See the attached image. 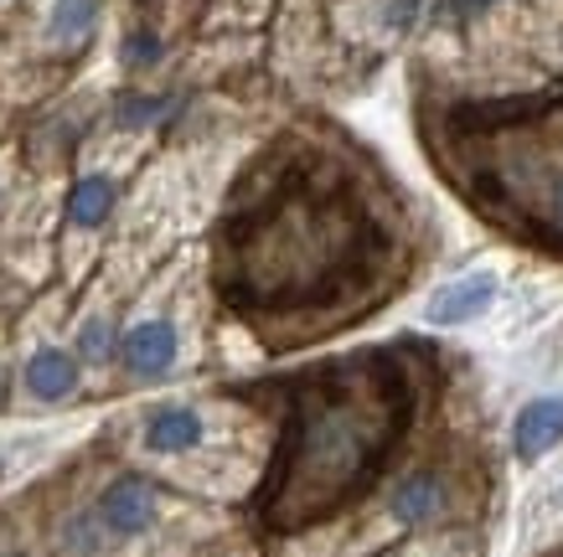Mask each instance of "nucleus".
Returning a JSON list of instances; mask_svg holds the SVG:
<instances>
[{
    "instance_id": "a211bd4d",
    "label": "nucleus",
    "mask_w": 563,
    "mask_h": 557,
    "mask_svg": "<svg viewBox=\"0 0 563 557\" xmlns=\"http://www.w3.org/2000/svg\"><path fill=\"white\" fill-rule=\"evenodd\" d=\"M11 5H16V0H0V11H11Z\"/></svg>"
},
{
    "instance_id": "20e7f679",
    "label": "nucleus",
    "mask_w": 563,
    "mask_h": 557,
    "mask_svg": "<svg viewBox=\"0 0 563 557\" xmlns=\"http://www.w3.org/2000/svg\"><path fill=\"white\" fill-rule=\"evenodd\" d=\"M243 408V398H155L140 403L130 419V444L145 465H191L228 449H243V428L233 423V413Z\"/></svg>"
},
{
    "instance_id": "9d476101",
    "label": "nucleus",
    "mask_w": 563,
    "mask_h": 557,
    "mask_svg": "<svg viewBox=\"0 0 563 557\" xmlns=\"http://www.w3.org/2000/svg\"><path fill=\"white\" fill-rule=\"evenodd\" d=\"M444 506H450V486H444V475H434V470H409L388 486V516L398 526L440 522Z\"/></svg>"
},
{
    "instance_id": "f03ea898",
    "label": "nucleus",
    "mask_w": 563,
    "mask_h": 557,
    "mask_svg": "<svg viewBox=\"0 0 563 557\" xmlns=\"http://www.w3.org/2000/svg\"><path fill=\"white\" fill-rule=\"evenodd\" d=\"M254 392L269 413L254 511L279 537L310 532L362 501L413 423V377L393 346L316 356Z\"/></svg>"
},
{
    "instance_id": "f3484780",
    "label": "nucleus",
    "mask_w": 563,
    "mask_h": 557,
    "mask_svg": "<svg viewBox=\"0 0 563 557\" xmlns=\"http://www.w3.org/2000/svg\"><path fill=\"white\" fill-rule=\"evenodd\" d=\"M0 413H11V341L0 336Z\"/></svg>"
},
{
    "instance_id": "ddd939ff",
    "label": "nucleus",
    "mask_w": 563,
    "mask_h": 557,
    "mask_svg": "<svg viewBox=\"0 0 563 557\" xmlns=\"http://www.w3.org/2000/svg\"><path fill=\"white\" fill-rule=\"evenodd\" d=\"M57 547H63V557H103V553H114V542H109V532L99 526V516H93L88 501L63 516V526H57Z\"/></svg>"
},
{
    "instance_id": "2eb2a0df",
    "label": "nucleus",
    "mask_w": 563,
    "mask_h": 557,
    "mask_svg": "<svg viewBox=\"0 0 563 557\" xmlns=\"http://www.w3.org/2000/svg\"><path fill=\"white\" fill-rule=\"evenodd\" d=\"M543 212H548V227L563 237V170H553L543 186Z\"/></svg>"
},
{
    "instance_id": "7ed1b4c3",
    "label": "nucleus",
    "mask_w": 563,
    "mask_h": 557,
    "mask_svg": "<svg viewBox=\"0 0 563 557\" xmlns=\"http://www.w3.org/2000/svg\"><path fill=\"white\" fill-rule=\"evenodd\" d=\"M191 367V300L187 279L176 269H161V285L145 300H130L114 346V382L130 392L172 388Z\"/></svg>"
},
{
    "instance_id": "6e6552de",
    "label": "nucleus",
    "mask_w": 563,
    "mask_h": 557,
    "mask_svg": "<svg viewBox=\"0 0 563 557\" xmlns=\"http://www.w3.org/2000/svg\"><path fill=\"white\" fill-rule=\"evenodd\" d=\"M103 16H109V0H42L36 5V52L42 57H84L103 32Z\"/></svg>"
},
{
    "instance_id": "9b49d317",
    "label": "nucleus",
    "mask_w": 563,
    "mask_h": 557,
    "mask_svg": "<svg viewBox=\"0 0 563 557\" xmlns=\"http://www.w3.org/2000/svg\"><path fill=\"white\" fill-rule=\"evenodd\" d=\"M563 444V392H543V398H532V403L517 408L512 419V455L517 459H543L548 449H559Z\"/></svg>"
},
{
    "instance_id": "f257e3e1",
    "label": "nucleus",
    "mask_w": 563,
    "mask_h": 557,
    "mask_svg": "<svg viewBox=\"0 0 563 557\" xmlns=\"http://www.w3.org/2000/svg\"><path fill=\"white\" fill-rule=\"evenodd\" d=\"M207 294L258 352L342 336L398 279V222L367 155L290 124L249 155L202 248Z\"/></svg>"
},
{
    "instance_id": "1a4fd4ad",
    "label": "nucleus",
    "mask_w": 563,
    "mask_h": 557,
    "mask_svg": "<svg viewBox=\"0 0 563 557\" xmlns=\"http://www.w3.org/2000/svg\"><path fill=\"white\" fill-rule=\"evenodd\" d=\"M496 294H501L496 274H486V269L461 274V279H450V285H440L429 294V321L434 325H471L492 310Z\"/></svg>"
},
{
    "instance_id": "39448f33",
    "label": "nucleus",
    "mask_w": 563,
    "mask_h": 557,
    "mask_svg": "<svg viewBox=\"0 0 563 557\" xmlns=\"http://www.w3.org/2000/svg\"><path fill=\"white\" fill-rule=\"evenodd\" d=\"M88 388L93 377L63 331H36L21 341V352H11V413H63L84 403Z\"/></svg>"
},
{
    "instance_id": "6ab92c4d",
    "label": "nucleus",
    "mask_w": 563,
    "mask_h": 557,
    "mask_svg": "<svg viewBox=\"0 0 563 557\" xmlns=\"http://www.w3.org/2000/svg\"><path fill=\"white\" fill-rule=\"evenodd\" d=\"M0 475H5V465H0Z\"/></svg>"
},
{
    "instance_id": "4468645a",
    "label": "nucleus",
    "mask_w": 563,
    "mask_h": 557,
    "mask_svg": "<svg viewBox=\"0 0 563 557\" xmlns=\"http://www.w3.org/2000/svg\"><path fill=\"white\" fill-rule=\"evenodd\" d=\"M492 5H496V0H434V16H440V21H455V26H461V21L486 16Z\"/></svg>"
},
{
    "instance_id": "dca6fc26",
    "label": "nucleus",
    "mask_w": 563,
    "mask_h": 557,
    "mask_svg": "<svg viewBox=\"0 0 563 557\" xmlns=\"http://www.w3.org/2000/svg\"><path fill=\"white\" fill-rule=\"evenodd\" d=\"M11 207H16V176H11V155L0 151V227L11 218Z\"/></svg>"
},
{
    "instance_id": "f8f14e48",
    "label": "nucleus",
    "mask_w": 563,
    "mask_h": 557,
    "mask_svg": "<svg viewBox=\"0 0 563 557\" xmlns=\"http://www.w3.org/2000/svg\"><path fill=\"white\" fill-rule=\"evenodd\" d=\"M114 57H120V68L130 73V78H151L155 68H166V57H172V36L161 32V21L140 16V21H130V26L120 32Z\"/></svg>"
},
{
    "instance_id": "0eeeda50",
    "label": "nucleus",
    "mask_w": 563,
    "mask_h": 557,
    "mask_svg": "<svg viewBox=\"0 0 563 557\" xmlns=\"http://www.w3.org/2000/svg\"><path fill=\"white\" fill-rule=\"evenodd\" d=\"M124 207V176L114 166H84L63 186V243L73 248H93L103 243V233L120 222Z\"/></svg>"
},
{
    "instance_id": "423d86ee",
    "label": "nucleus",
    "mask_w": 563,
    "mask_h": 557,
    "mask_svg": "<svg viewBox=\"0 0 563 557\" xmlns=\"http://www.w3.org/2000/svg\"><path fill=\"white\" fill-rule=\"evenodd\" d=\"M88 506H93V516H99V526L109 532L114 547H130V542L151 537L155 526L166 522V490L145 470H114L88 495Z\"/></svg>"
}]
</instances>
